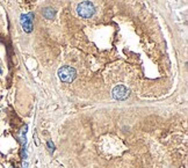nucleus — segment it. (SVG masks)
Listing matches in <instances>:
<instances>
[{
    "label": "nucleus",
    "instance_id": "obj_1",
    "mask_svg": "<svg viewBox=\"0 0 188 168\" xmlns=\"http://www.w3.org/2000/svg\"><path fill=\"white\" fill-rule=\"evenodd\" d=\"M57 75H58L60 81H63V82H72L77 77V71L73 67L66 65V66H62L58 70Z\"/></svg>",
    "mask_w": 188,
    "mask_h": 168
},
{
    "label": "nucleus",
    "instance_id": "obj_6",
    "mask_svg": "<svg viewBox=\"0 0 188 168\" xmlns=\"http://www.w3.org/2000/svg\"><path fill=\"white\" fill-rule=\"evenodd\" d=\"M48 147H49L50 152H51V153H54V151H55V145H54V143H52L51 140H48Z\"/></svg>",
    "mask_w": 188,
    "mask_h": 168
},
{
    "label": "nucleus",
    "instance_id": "obj_7",
    "mask_svg": "<svg viewBox=\"0 0 188 168\" xmlns=\"http://www.w3.org/2000/svg\"><path fill=\"white\" fill-rule=\"evenodd\" d=\"M22 167H23V168H27V167H28V163L25 162V163H23V166H22Z\"/></svg>",
    "mask_w": 188,
    "mask_h": 168
},
{
    "label": "nucleus",
    "instance_id": "obj_3",
    "mask_svg": "<svg viewBox=\"0 0 188 168\" xmlns=\"http://www.w3.org/2000/svg\"><path fill=\"white\" fill-rule=\"evenodd\" d=\"M112 95L115 100H119V101H123L127 100L130 95V90H129L124 85H117L115 86L113 90H112Z\"/></svg>",
    "mask_w": 188,
    "mask_h": 168
},
{
    "label": "nucleus",
    "instance_id": "obj_8",
    "mask_svg": "<svg viewBox=\"0 0 188 168\" xmlns=\"http://www.w3.org/2000/svg\"><path fill=\"white\" fill-rule=\"evenodd\" d=\"M1 72H2V71H1V69H0V74H1Z\"/></svg>",
    "mask_w": 188,
    "mask_h": 168
},
{
    "label": "nucleus",
    "instance_id": "obj_4",
    "mask_svg": "<svg viewBox=\"0 0 188 168\" xmlns=\"http://www.w3.org/2000/svg\"><path fill=\"white\" fill-rule=\"evenodd\" d=\"M33 16L31 14H22L20 16V23L26 33H31L33 30Z\"/></svg>",
    "mask_w": 188,
    "mask_h": 168
},
{
    "label": "nucleus",
    "instance_id": "obj_5",
    "mask_svg": "<svg viewBox=\"0 0 188 168\" xmlns=\"http://www.w3.org/2000/svg\"><path fill=\"white\" fill-rule=\"evenodd\" d=\"M43 15H44L45 19H48V20H51V19H54L55 16V10H52V8H45L44 10H43Z\"/></svg>",
    "mask_w": 188,
    "mask_h": 168
},
{
    "label": "nucleus",
    "instance_id": "obj_2",
    "mask_svg": "<svg viewBox=\"0 0 188 168\" xmlns=\"http://www.w3.org/2000/svg\"><path fill=\"white\" fill-rule=\"evenodd\" d=\"M95 12V7L91 1H83L77 6V13L85 19H88Z\"/></svg>",
    "mask_w": 188,
    "mask_h": 168
}]
</instances>
